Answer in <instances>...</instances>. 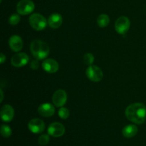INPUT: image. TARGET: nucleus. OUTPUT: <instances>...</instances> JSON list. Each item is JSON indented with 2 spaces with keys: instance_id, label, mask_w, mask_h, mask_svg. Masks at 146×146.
<instances>
[{
  "instance_id": "39448f33",
  "label": "nucleus",
  "mask_w": 146,
  "mask_h": 146,
  "mask_svg": "<svg viewBox=\"0 0 146 146\" xmlns=\"http://www.w3.org/2000/svg\"><path fill=\"white\" fill-rule=\"evenodd\" d=\"M35 8L34 2L31 0H21L17 5V11L19 14L27 15L34 11Z\"/></svg>"
},
{
  "instance_id": "1a4fd4ad",
  "label": "nucleus",
  "mask_w": 146,
  "mask_h": 146,
  "mask_svg": "<svg viewBox=\"0 0 146 146\" xmlns=\"http://www.w3.org/2000/svg\"><path fill=\"white\" fill-rule=\"evenodd\" d=\"M28 128L33 133H41L45 129V123L39 118H34L29 122Z\"/></svg>"
},
{
  "instance_id": "20e7f679",
  "label": "nucleus",
  "mask_w": 146,
  "mask_h": 146,
  "mask_svg": "<svg viewBox=\"0 0 146 146\" xmlns=\"http://www.w3.org/2000/svg\"><path fill=\"white\" fill-rule=\"evenodd\" d=\"M86 75L93 82H99L104 78L103 71L97 66H89L86 71Z\"/></svg>"
},
{
  "instance_id": "423d86ee",
  "label": "nucleus",
  "mask_w": 146,
  "mask_h": 146,
  "mask_svg": "<svg viewBox=\"0 0 146 146\" xmlns=\"http://www.w3.org/2000/svg\"><path fill=\"white\" fill-rule=\"evenodd\" d=\"M131 22L128 17H120L115 23V31L120 34H124L129 30Z\"/></svg>"
},
{
  "instance_id": "393cba45",
  "label": "nucleus",
  "mask_w": 146,
  "mask_h": 146,
  "mask_svg": "<svg viewBox=\"0 0 146 146\" xmlns=\"http://www.w3.org/2000/svg\"><path fill=\"white\" fill-rule=\"evenodd\" d=\"M1 101H0V102H2V100H3V92H2V90H1Z\"/></svg>"
},
{
  "instance_id": "aec40b11",
  "label": "nucleus",
  "mask_w": 146,
  "mask_h": 146,
  "mask_svg": "<svg viewBox=\"0 0 146 146\" xmlns=\"http://www.w3.org/2000/svg\"><path fill=\"white\" fill-rule=\"evenodd\" d=\"M69 110L64 107H61L58 111V115L61 119H67L69 117Z\"/></svg>"
},
{
  "instance_id": "7ed1b4c3",
  "label": "nucleus",
  "mask_w": 146,
  "mask_h": 146,
  "mask_svg": "<svg viewBox=\"0 0 146 146\" xmlns=\"http://www.w3.org/2000/svg\"><path fill=\"white\" fill-rule=\"evenodd\" d=\"M29 22L32 29L36 31H41L44 29L47 24V21L44 16L38 13H35L30 16Z\"/></svg>"
},
{
  "instance_id": "f3484780",
  "label": "nucleus",
  "mask_w": 146,
  "mask_h": 146,
  "mask_svg": "<svg viewBox=\"0 0 146 146\" xmlns=\"http://www.w3.org/2000/svg\"><path fill=\"white\" fill-rule=\"evenodd\" d=\"M110 22V18L107 14H102L98 16L97 19V24L101 28H105Z\"/></svg>"
},
{
  "instance_id": "ddd939ff",
  "label": "nucleus",
  "mask_w": 146,
  "mask_h": 146,
  "mask_svg": "<svg viewBox=\"0 0 146 146\" xmlns=\"http://www.w3.org/2000/svg\"><path fill=\"white\" fill-rule=\"evenodd\" d=\"M38 113L43 117H51L55 113V108L51 104H43L39 106L38 108Z\"/></svg>"
},
{
  "instance_id": "0eeeda50",
  "label": "nucleus",
  "mask_w": 146,
  "mask_h": 146,
  "mask_svg": "<svg viewBox=\"0 0 146 146\" xmlns=\"http://www.w3.org/2000/svg\"><path fill=\"white\" fill-rule=\"evenodd\" d=\"M47 131L49 135L54 138H59L65 133V127L61 123L54 122L50 124Z\"/></svg>"
},
{
  "instance_id": "9b49d317",
  "label": "nucleus",
  "mask_w": 146,
  "mask_h": 146,
  "mask_svg": "<svg viewBox=\"0 0 146 146\" xmlns=\"http://www.w3.org/2000/svg\"><path fill=\"white\" fill-rule=\"evenodd\" d=\"M42 68L48 74H54L58 70L59 65L56 60L52 58H47L43 61Z\"/></svg>"
},
{
  "instance_id": "9d476101",
  "label": "nucleus",
  "mask_w": 146,
  "mask_h": 146,
  "mask_svg": "<svg viewBox=\"0 0 146 146\" xmlns=\"http://www.w3.org/2000/svg\"><path fill=\"white\" fill-rule=\"evenodd\" d=\"M28 55L25 53H18L17 54H14L11 59V64L14 66V67L20 68L24 66L27 65V63L29 62Z\"/></svg>"
},
{
  "instance_id": "f03ea898",
  "label": "nucleus",
  "mask_w": 146,
  "mask_h": 146,
  "mask_svg": "<svg viewBox=\"0 0 146 146\" xmlns=\"http://www.w3.org/2000/svg\"><path fill=\"white\" fill-rule=\"evenodd\" d=\"M30 50L36 59L43 60L46 58L50 52L48 44L41 40H34L31 42Z\"/></svg>"
},
{
  "instance_id": "6ab92c4d",
  "label": "nucleus",
  "mask_w": 146,
  "mask_h": 146,
  "mask_svg": "<svg viewBox=\"0 0 146 146\" xmlns=\"http://www.w3.org/2000/svg\"><path fill=\"white\" fill-rule=\"evenodd\" d=\"M50 141V138L48 134H43V135H40L39 138H38V143L40 145L44 146L48 145V143Z\"/></svg>"
},
{
  "instance_id": "f257e3e1",
  "label": "nucleus",
  "mask_w": 146,
  "mask_h": 146,
  "mask_svg": "<svg viewBox=\"0 0 146 146\" xmlns=\"http://www.w3.org/2000/svg\"><path fill=\"white\" fill-rule=\"evenodd\" d=\"M125 115L133 123L143 124L146 120V106L141 103L131 104L125 109Z\"/></svg>"
},
{
  "instance_id": "dca6fc26",
  "label": "nucleus",
  "mask_w": 146,
  "mask_h": 146,
  "mask_svg": "<svg viewBox=\"0 0 146 146\" xmlns=\"http://www.w3.org/2000/svg\"><path fill=\"white\" fill-rule=\"evenodd\" d=\"M138 129L136 125L133 124H130L123 128L122 133L125 138H131L135 136L138 133Z\"/></svg>"
},
{
  "instance_id": "6e6552de",
  "label": "nucleus",
  "mask_w": 146,
  "mask_h": 146,
  "mask_svg": "<svg viewBox=\"0 0 146 146\" xmlns=\"http://www.w3.org/2000/svg\"><path fill=\"white\" fill-rule=\"evenodd\" d=\"M67 101V94L64 90L58 89L54 92L52 96V101L56 107H62Z\"/></svg>"
},
{
  "instance_id": "f8f14e48",
  "label": "nucleus",
  "mask_w": 146,
  "mask_h": 146,
  "mask_svg": "<svg viewBox=\"0 0 146 146\" xmlns=\"http://www.w3.org/2000/svg\"><path fill=\"white\" fill-rule=\"evenodd\" d=\"M1 118L4 122H10L13 120L14 115V111L12 106L10 105H4L1 107L0 111Z\"/></svg>"
},
{
  "instance_id": "412c9836",
  "label": "nucleus",
  "mask_w": 146,
  "mask_h": 146,
  "mask_svg": "<svg viewBox=\"0 0 146 146\" xmlns=\"http://www.w3.org/2000/svg\"><path fill=\"white\" fill-rule=\"evenodd\" d=\"M21 18H20V16L17 14H14L10 16L9 19V23L11 25H17L19 23Z\"/></svg>"
},
{
  "instance_id": "4be33fe9",
  "label": "nucleus",
  "mask_w": 146,
  "mask_h": 146,
  "mask_svg": "<svg viewBox=\"0 0 146 146\" xmlns=\"http://www.w3.org/2000/svg\"><path fill=\"white\" fill-rule=\"evenodd\" d=\"M84 61L86 65H92L94 61V56L91 53H87L84 56Z\"/></svg>"
},
{
  "instance_id": "a211bd4d",
  "label": "nucleus",
  "mask_w": 146,
  "mask_h": 146,
  "mask_svg": "<svg viewBox=\"0 0 146 146\" xmlns=\"http://www.w3.org/2000/svg\"><path fill=\"white\" fill-rule=\"evenodd\" d=\"M0 131H1V135L4 138H9L11 136V133H12L11 128L7 125H1Z\"/></svg>"
},
{
  "instance_id": "5701e85b",
  "label": "nucleus",
  "mask_w": 146,
  "mask_h": 146,
  "mask_svg": "<svg viewBox=\"0 0 146 146\" xmlns=\"http://www.w3.org/2000/svg\"><path fill=\"white\" fill-rule=\"evenodd\" d=\"M30 67H31V69L33 70L38 69V67H39V62H38V60H33L31 62V64H30Z\"/></svg>"
},
{
  "instance_id": "2eb2a0df",
  "label": "nucleus",
  "mask_w": 146,
  "mask_h": 146,
  "mask_svg": "<svg viewBox=\"0 0 146 146\" xmlns=\"http://www.w3.org/2000/svg\"><path fill=\"white\" fill-rule=\"evenodd\" d=\"M63 23V18L61 14L54 13L50 15L48 19V24L52 29H58L61 26Z\"/></svg>"
},
{
  "instance_id": "b1692460",
  "label": "nucleus",
  "mask_w": 146,
  "mask_h": 146,
  "mask_svg": "<svg viewBox=\"0 0 146 146\" xmlns=\"http://www.w3.org/2000/svg\"><path fill=\"white\" fill-rule=\"evenodd\" d=\"M5 60H6V56H4V54H3V53H1V56H0V63H1V64H3V63L5 61Z\"/></svg>"
},
{
  "instance_id": "4468645a",
  "label": "nucleus",
  "mask_w": 146,
  "mask_h": 146,
  "mask_svg": "<svg viewBox=\"0 0 146 146\" xmlns=\"http://www.w3.org/2000/svg\"><path fill=\"white\" fill-rule=\"evenodd\" d=\"M9 45L13 51L18 52L23 48V41L19 36L14 35L10 37L9 40Z\"/></svg>"
}]
</instances>
